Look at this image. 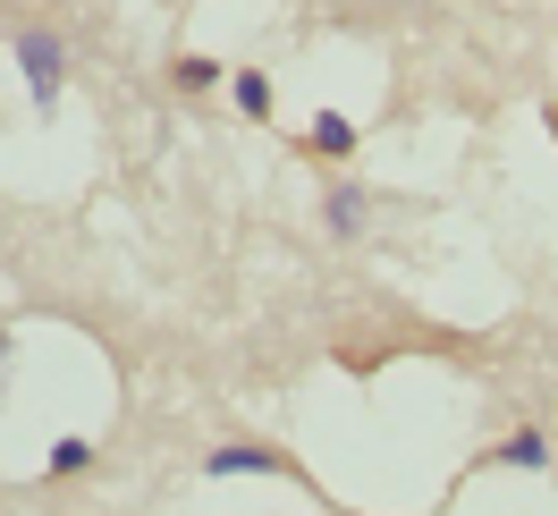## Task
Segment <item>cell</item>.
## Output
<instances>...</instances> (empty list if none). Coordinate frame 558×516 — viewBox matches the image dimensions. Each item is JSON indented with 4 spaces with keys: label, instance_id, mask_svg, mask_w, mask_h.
Instances as JSON below:
<instances>
[{
    "label": "cell",
    "instance_id": "cell-3",
    "mask_svg": "<svg viewBox=\"0 0 558 516\" xmlns=\"http://www.w3.org/2000/svg\"><path fill=\"white\" fill-rule=\"evenodd\" d=\"M322 212H330V229H339V238H355V229H364V195H355V187H339Z\"/></svg>",
    "mask_w": 558,
    "mask_h": 516
},
{
    "label": "cell",
    "instance_id": "cell-9",
    "mask_svg": "<svg viewBox=\"0 0 558 516\" xmlns=\"http://www.w3.org/2000/svg\"><path fill=\"white\" fill-rule=\"evenodd\" d=\"M0 356H9V339H0Z\"/></svg>",
    "mask_w": 558,
    "mask_h": 516
},
{
    "label": "cell",
    "instance_id": "cell-6",
    "mask_svg": "<svg viewBox=\"0 0 558 516\" xmlns=\"http://www.w3.org/2000/svg\"><path fill=\"white\" fill-rule=\"evenodd\" d=\"M499 457H508V466H550V448H542V432H517V441L499 448Z\"/></svg>",
    "mask_w": 558,
    "mask_h": 516
},
{
    "label": "cell",
    "instance_id": "cell-5",
    "mask_svg": "<svg viewBox=\"0 0 558 516\" xmlns=\"http://www.w3.org/2000/svg\"><path fill=\"white\" fill-rule=\"evenodd\" d=\"M314 153H355V128L348 119H314Z\"/></svg>",
    "mask_w": 558,
    "mask_h": 516
},
{
    "label": "cell",
    "instance_id": "cell-1",
    "mask_svg": "<svg viewBox=\"0 0 558 516\" xmlns=\"http://www.w3.org/2000/svg\"><path fill=\"white\" fill-rule=\"evenodd\" d=\"M17 60H26V85H35V103L51 110V103H60V69H69V51H60V35H43V26H26V35H17Z\"/></svg>",
    "mask_w": 558,
    "mask_h": 516
},
{
    "label": "cell",
    "instance_id": "cell-4",
    "mask_svg": "<svg viewBox=\"0 0 558 516\" xmlns=\"http://www.w3.org/2000/svg\"><path fill=\"white\" fill-rule=\"evenodd\" d=\"M238 110H245V119H271V85H263L254 69L238 76Z\"/></svg>",
    "mask_w": 558,
    "mask_h": 516
},
{
    "label": "cell",
    "instance_id": "cell-8",
    "mask_svg": "<svg viewBox=\"0 0 558 516\" xmlns=\"http://www.w3.org/2000/svg\"><path fill=\"white\" fill-rule=\"evenodd\" d=\"M211 76H220V69H211V60H178V85H186V94H204Z\"/></svg>",
    "mask_w": 558,
    "mask_h": 516
},
{
    "label": "cell",
    "instance_id": "cell-10",
    "mask_svg": "<svg viewBox=\"0 0 558 516\" xmlns=\"http://www.w3.org/2000/svg\"><path fill=\"white\" fill-rule=\"evenodd\" d=\"M550 128H558V110H550Z\"/></svg>",
    "mask_w": 558,
    "mask_h": 516
},
{
    "label": "cell",
    "instance_id": "cell-7",
    "mask_svg": "<svg viewBox=\"0 0 558 516\" xmlns=\"http://www.w3.org/2000/svg\"><path fill=\"white\" fill-rule=\"evenodd\" d=\"M85 466H94V448H85V441H60V448H51V475H85Z\"/></svg>",
    "mask_w": 558,
    "mask_h": 516
},
{
    "label": "cell",
    "instance_id": "cell-2",
    "mask_svg": "<svg viewBox=\"0 0 558 516\" xmlns=\"http://www.w3.org/2000/svg\"><path fill=\"white\" fill-rule=\"evenodd\" d=\"M211 475H279V457H271V448H220Z\"/></svg>",
    "mask_w": 558,
    "mask_h": 516
}]
</instances>
